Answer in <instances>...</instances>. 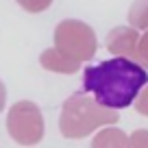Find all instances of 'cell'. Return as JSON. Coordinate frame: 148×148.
I'll return each instance as SVG.
<instances>
[{"mask_svg":"<svg viewBox=\"0 0 148 148\" xmlns=\"http://www.w3.org/2000/svg\"><path fill=\"white\" fill-rule=\"evenodd\" d=\"M148 74L142 65L124 57H113L102 63L89 65L83 74V87L94 100L109 109H126L139 96Z\"/></svg>","mask_w":148,"mask_h":148,"instance_id":"obj_1","label":"cell"}]
</instances>
